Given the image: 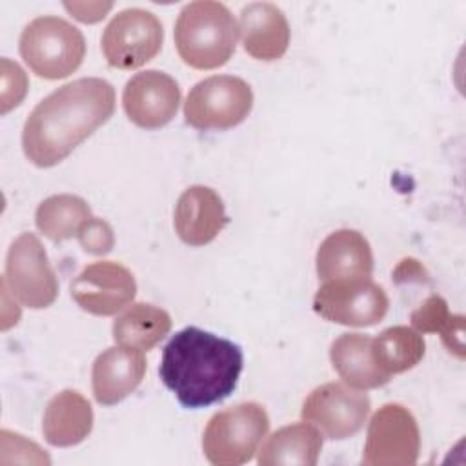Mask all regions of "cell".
Returning a JSON list of instances; mask_svg holds the SVG:
<instances>
[{
	"instance_id": "6da1fadb",
	"label": "cell",
	"mask_w": 466,
	"mask_h": 466,
	"mask_svg": "<svg viewBox=\"0 0 466 466\" xmlns=\"http://www.w3.org/2000/svg\"><path fill=\"white\" fill-rule=\"evenodd\" d=\"M115 102V87L104 78H78L58 87L24 124L25 157L38 167L56 166L111 118Z\"/></svg>"
},
{
	"instance_id": "7a4b0ae2",
	"label": "cell",
	"mask_w": 466,
	"mask_h": 466,
	"mask_svg": "<svg viewBox=\"0 0 466 466\" xmlns=\"http://www.w3.org/2000/svg\"><path fill=\"white\" fill-rule=\"evenodd\" d=\"M242 366L244 355L238 344L187 326L164 346L158 373L184 408L197 410L229 397Z\"/></svg>"
},
{
	"instance_id": "3957f363",
	"label": "cell",
	"mask_w": 466,
	"mask_h": 466,
	"mask_svg": "<svg viewBox=\"0 0 466 466\" xmlns=\"http://www.w3.org/2000/svg\"><path fill=\"white\" fill-rule=\"evenodd\" d=\"M238 25L231 11L211 0L187 4L175 24L178 56L195 69L224 66L237 47Z\"/></svg>"
},
{
	"instance_id": "277c9868",
	"label": "cell",
	"mask_w": 466,
	"mask_h": 466,
	"mask_svg": "<svg viewBox=\"0 0 466 466\" xmlns=\"http://www.w3.org/2000/svg\"><path fill=\"white\" fill-rule=\"evenodd\" d=\"M18 49L35 75L58 80L80 67L86 56V40L67 20L38 16L24 27Z\"/></svg>"
},
{
	"instance_id": "5b68a950",
	"label": "cell",
	"mask_w": 466,
	"mask_h": 466,
	"mask_svg": "<svg viewBox=\"0 0 466 466\" xmlns=\"http://www.w3.org/2000/svg\"><path fill=\"white\" fill-rule=\"evenodd\" d=\"M269 430V417L258 402H240L215 413L202 437L206 459L217 466H238L255 455Z\"/></svg>"
},
{
	"instance_id": "8992f818",
	"label": "cell",
	"mask_w": 466,
	"mask_h": 466,
	"mask_svg": "<svg viewBox=\"0 0 466 466\" xmlns=\"http://www.w3.org/2000/svg\"><path fill=\"white\" fill-rule=\"evenodd\" d=\"M251 107L253 91L246 80L215 75L191 87L184 102V118L200 131L229 129L244 122Z\"/></svg>"
},
{
	"instance_id": "52a82bcc",
	"label": "cell",
	"mask_w": 466,
	"mask_h": 466,
	"mask_svg": "<svg viewBox=\"0 0 466 466\" xmlns=\"http://www.w3.org/2000/svg\"><path fill=\"white\" fill-rule=\"evenodd\" d=\"M2 286L33 309L47 308L58 295V280L35 233H22L9 248Z\"/></svg>"
},
{
	"instance_id": "ba28073f",
	"label": "cell",
	"mask_w": 466,
	"mask_h": 466,
	"mask_svg": "<svg viewBox=\"0 0 466 466\" xmlns=\"http://www.w3.org/2000/svg\"><path fill=\"white\" fill-rule=\"evenodd\" d=\"M160 20L146 9L131 7L113 16L102 35V51L115 69L131 71L153 60L162 49Z\"/></svg>"
},
{
	"instance_id": "9c48e42d",
	"label": "cell",
	"mask_w": 466,
	"mask_h": 466,
	"mask_svg": "<svg viewBox=\"0 0 466 466\" xmlns=\"http://www.w3.org/2000/svg\"><path fill=\"white\" fill-rule=\"evenodd\" d=\"M420 451V431L408 408L397 402L380 406L368 426L362 464L411 466Z\"/></svg>"
},
{
	"instance_id": "30bf717a",
	"label": "cell",
	"mask_w": 466,
	"mask_h": 466,
	"mask_svg": "<svg viewBox=\"0 0 466 466\" xmlns=\"http://www.w3.org/2000/svg\"><path fill=\"white\" fill-rule=\"evenodd\" d=\"M390 308L382 286L371 279H346L322 282L313 297V309L326 320L342 326H373Z\"/></svg>"
},
{
	"instance_id": "8fae6325",
	"label": "cell",
	"mask_w": 466,
	"mask_h": 466,
	"mask_svg": "<svg viewBox=\"0 0 466 466\" xmlns=\"http://www.w3.org/2000/svg\"><path fill=\"white\" fill-rule=\"evenodd\" d=\"M370 408V397L364 391L346 382H326L308 395L300 415L322 435L340 441L362 430Z\"/></svg>"
},
{
	"instance_id": "7c38bea8",
	"label": "cell",
	"mask_w": 466,
	"mask_h": 466,
	"mask_svg": "<svg viewBox=\"0 0 466 466\" xmlns=\"http://www.w3.org/2000/svg\"><path fill=\"white\" fill-rule=\"evenodd\" d=\"M69 289L84 311L109 317L131 304L137 295V282L124 264L100 260L86 266L73 279Z\"/></svg>"
},
{
	"instance_id": "4fadbf2b",
	"label": "cell",
	"mask_w": 466,
	"mask_h": 466,
	"mask_svg": "<svg viewBox=\"0 0 466 466\" xmlns=\"http://www.w3.org/2000/svg\"><path fill=\"white\" fill-rule=\"evenodd\" d=\"M180 104V87L169 75L149 69L127 80L122 106L127 118L142 129H158L173 120Z\"/></svg>"
},
{
	"instance_id": "5bb4252c",
	"label": "cell",
	"mask_w": 466,
	"mask_h": 466,
	"mask_svg": "<svg viewBox=\"0 0 466 466\" xmlns=\"http://www.w3.org/2000/svg\"><path fill=\"white\" fill-rule=\"evenodd\" d=\"M228 222L220 195L208 186H191L177 200L173 224L178 238L187 246L209 244Z\"/></svg>"
},
{
	"instance_id": "9a60e30c",
	"label": "cell",
	"mask_w": 466,
	"mask_h": 466,
	"mask_svg": "<svg viewBox=\"0 0 466 466\" xmlns=\"http://www.w3.org/2000/svg\"><path fill=\"white\" fill-rule=\"evenodd\" d=\"M144 375V351L126 346L107 348L93 362V395L98 404L113 406L131 395L140 386Z\"/></svg>"
},
{
	"instance_id": "2e32d148",
	"label": "cell",
	"mask_w": 466,
	"mask_h": 466,
	"mask_svg": "<svg viewBox=\"0 0 466 466\" xmlns=\"http://www.w3.org/2000/svg\"><path fill=\"white\" fill-rule=\"evenodd\" d=\"M317 275L322 282L346 279H370L373 253L366 237L355 229L329 233L317 249Z\"/></svg>"
},
{
	"instance_id": "e0dca14e",
	"label": "cell",
	"mask_w": 466,
	"mask_h": 466,
	"mask_svg": "<svg viewBox=\"0 0 466 466\" xmlns=\"http://www.w3.org/2000/svg\"><path fill=\"white\" fill-rule=\"evenodd\" d=\"M238 31L246 53L257 60H279L288 51L289 24L282 9L275 4H248L240 11Z\"/></svg>"
},
{
	"instance_id": "ac0fdd59",
	"label": "cell",
	"mask_w": 466,
	"mask_h": 466,
	"mask_svg": "<svg viewBox=\"0 0 466 466\" xmlns=\"http://www.w3.org/2000/svg\"><path fill=\"white\" fill-rule=\"evenodd\" d=\"M93 430V408L89 400L76 390H64L56 393L42 420L44 439L51 446L67 448L80 444Z\"/></svg>"
},
{
	"instance_id": "d6986e66",
	"label": "cell",
	"mask_w": 466,
	"mask_h": 466,
	"mask_svg": "<svg viewBox=\"0 0 466 466\" xmlns=\"http://www.w3.org/2000/svg\"><path fill=\"white\" fill-rule=\"evenodd\" d=\"M371 340L373 339L364 333H342L329 348L333 370L346 384L357 390H373L391 379L375 364Z\"/></svg>"
},
{
	"instance_id": "ffe728a7",
	"label": "cell",
	"mask_w": 466,
	"mask_h": 466,
	"mask_svg": "<svg viewBox=\"0 0 466 466\" xmlns=\"http://www.w3.org/2000/svg\"><path fill=\"white\" fill-rule=\"evenodd\" d=\"M322 450V433L309 422H297L277 430L258 450L262 466H313Z\"/></svg>"
},
{
	"instance_id": "44dd1931",
	"label": "cell",
	"mask_w": 466,
	"mask_h": 466,
	"mask_svg": "<svg viewBox=\"0 0 466 466\" xmlns=\"http://www.w3.org/2000/svg\"><path fill=\"white\" fill-rule=\"evenodd\" d=\"M171 329V317L166 309L149 302L131 304L113 322V339L118 346L147 351L157 346Z\"/></svg>"
},
{
	"instance_id": "7402d4cb",
	"label": "cell",
	"mask_w": 466,
	"mask_h": 466,
	"mask_svg": "<svg viewBox=\"0 0 466 466\" xmlns=\"http://www.w3.org/2000/svg\"><path fill=\"white\" fill-rule=\"evenodd\" d=\"M422 335L408 326H391L371 340V355L375 364L386 373H404L417 366L424 357Z\"/></svg>"
},
{
	"instance_id": "603a6c76",
	"label": "cell",
	"mask_w": 466,
	"mask_h": 466,
	"mask_svg": "<svg viewBox=\"0 0 466 466\" xmlns=\"http://www.w3.org/2000/svg\"><path fill=\"white\" fill-rule=\"evenodd\" d=\"M91 218L87 202L76 195H53L40 202L35 213L38 231L53 242L76 237L82 226Z\"/></svg>"
},
{
	"instance_id": "cb8c5ba5",
	"label": "cell",
	"mask_w": 466,
	"mask_h": 466,
	"mask_svg": "<svg viewBox=\"0 0 466 466\" xmlns=\"http://www.w3.org/2000/svg\"><path fill=\"white\" fill-rule=\"evenodd\" d=\"M411 324L419 333H441L448 351L464 359V317L450 313L448 302L442 297H428L411 313Z\"/></svg>"
},
{
	"instance_id": "d4e9b609",
	"label": "cell",
	"mask_w": 466,
	"mask_h": 466,
	"mask_svg": "<svg viewBox=\"0 0 466 466\" xmlns=\"http://www.w3.org/2000/svg\"><path fill=\"white\" fill-rule=\"evenodd\" d=\"M82 249L91 255H106L115 246L113 228L96 217H91L76 235Z\"/></svg>"
},
{
	"instance_id": "484cf974",
	"label": "cell",
	"mask_w": 466,
	"mask_h": 466,
	"mask_svg": "<svg viewBox=\"0 0 466 466\" xmlns=\"http://www.w3.org/2000/svg\"><path fill=\"white\" fill-rule=\"evenodd\" d=\"M27 91V76L9 58H2V113L16 107Z\"/></svg>"
},
{
	"instance_id": "4316f807",
	"label": "cell",
	"mask_w": 466,
	"mask_h": 466,
	"mask_svg": "<svg viewBox=\"0 0 466 466\" xmlns=\"http://www.w3.org/2000/svg\"><path fill=\"white\" fill-rule=\"evenodd\" d=\"M64 7L76 20L84 24H93L102 20L107 15V11L113 7V4L111 2H73V4L66 2Z\"/></svg>"
}]
</instances>
